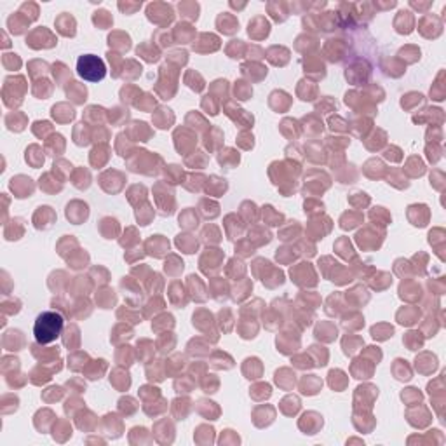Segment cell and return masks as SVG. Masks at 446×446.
Listing matches in <instances>:
<instances>
[{"label":"cell","instance_id":"obj_18","mask_svg":"<svg viewBox=\"0 0 446 446\" xmlns=\"http://www.w3.org/2000/svg\"><path fill=\"white\" fill-rule=\"evenodd\" d=\"M322 387V382L317 378L316 375H309L304 378V382H302V392L304 394H316V392L319 391V389Z\"/></svg>","mask_w":446,"mask_h":446},{"label":"cell","instance_id":"obj_9","mask_svg":"<svg viewBox=\"0 0 446 446\" xmlns=\"http://www.w3.org/2000/svg\"><path fill=\"white\" fill-rule=\"evenodd\" d=\"M270 32V24L265 18H255L253 21H249V26H248V34L249 37H253V39L260 40L263 39V37H267Z\"/></svg>","mask_w":446,"mask_h":446},{"label":"cell","instance_id":"obj_5","mask_svg":"<svg viewBox=\"0 0 446 446\" xmlns=\"http://www.w3.org/2000/svg\"><path fill=\"white\" fill-rule=\"evenodd\" d=\"M146 16H148V19L152 23H157L161 24V18H162V24H167L173 21L174 18V12H173V7L169 6V4H150L148 9H146Z\"/></svg>","mask_w":446,"mask_h":446},{"label":"cell","instance_id":"obj_4","mask_svg":"<svg viewBox=\"0 0 446 446\" xmlns=\"http://www.w3.org/2000/svg\"><path fill=\"white\" fill-rule=\"evenodd\" d=\"M56 44H58L56 42V37L44 26L32 30L30 35L26 37V46H30L32 49H49L56 46Z\"/></svg>","mask_w":446,"mask_h":446},{"label":"cell","instance_id":"obj_15","mask_svg":"<svg viewBox=\"0 0 446 446\" xmlns=\"http://www.w3.org/2000/svg\"><path fill=\"white\" fill-rule=\"evenodd\" d=\"M173 35H174V39L178 40V44H187L194 39V28L187 23H180L178 26L174 28Z\"/></svg>","mask_w":446,"mask_h":446},{"label":"cell","instance_id":"obj_8","mask_svg":"<svg viewBox=\"0 0 446 446\" xmlns=\"http://www.w3.org/2000/svg\"><path fill=\"white\" fill-rule=\"evenodd\" d=\"M87 216H89L87 204H82V202H79V200H75V202H72L67 206V218L72 220L73 223H82Z\"/></svg>","mask_w":446,"mask_h":446},{"label":"cell","instance_id":"obj_30","mask_svg":"<svg viewBox=\"0 0 446 446\" xmlns=\"http://www.w3.org/2000/svg\"><path fill=\"white\" fill-rule=\"evenodd\" d=\"M253 94V89L251 85H249L248 82H237L235 85V96L237 100H249V96Z\"/></svg>","mask_w":446,"mask_h":446},{"label":"cell","instance_id":"obj_22","mask_svg":"<svg viewBox=\"0 0 446 446\" xmlns=\"http://www.w3.org/2000/svg\"><path fill=\"white\" fill-rule=\"evenodd\" d=\"M26 162L34 167H40L44 164V155L40 154V146L32 145L30 148L26 150Z\"/></svg>","mask_w":446,"mask_h":446},{"label":"cell","instance_id":"obj_10","mask_svg":"<svg viewBox=\"0 0 446 446\" xmlns=\"http://www.w3.org/2000/svg\"><path fill=\"white\" fill-rule=\"evenodd\" d=\"M216 26L220 28V32H223L225 35H232L239 30V21L230 14V12H223L216 19Z\"/></svg>","mask_w":446,"mask_h":446},{"label":"cell","instance_id":"obj_20","mask_svg":"<svg viewBox=\"0 0 446 446\" xmlns=\"http://www.w3.org/2000/svg\"><path fill=\"white\" fill-rule=\"evenodd\" d=\"M61 115H65V122H68V121H72V118L75 117V112H73L72 106H67L65 103L52 106V117H54L56 121L61 122V118H63Z\"/></svg>","mask_w":446,"mask_h":446},{"label":"cell","instance_id":"obj_27","mask_svg":"<svg viewBox=\"0 0 446 446\" xmlns=\"http://www.w3.org/2000/svg\"><path fill=\"white\" fill-rule=\"evenodd\" d=\"M392 326H385V324H378V326H373L371 328V335H373V338H376V340H385V338L392 337Z\"/></svg>","mask_w":446,"mask_h":446},{"label":"cell","instance_id":"obj_14","mask_svg":"<svg viewBox=\"0 0 446 446\" xmlns=\"http://www.w3.org/2000/svg\"><path fill=\"white\" fill-rule=\"evenodd\" d=\"M146 249H148L150 253H152L154 256H157V258H161L164 253L169 251V243L164 239L162 235H154L152 239L146 243Z\"/></svg>","mask_w":446,"mask_h":446},{"label":"cell","instance_id":"obj_3","mask_svg":"<svg viewBox=\"0 0 446 446\" xmlns=\"http://www.w3.org/2000/svg\"><path fill=\"white\" fill-rule=\"evenodd\" d=\"M26 91L23 77H7L4 84V103L9 108L19 106L23 101V94Z\"/></svg>","mask_w":446,"mask_h":446},{"label":"cell","instance_id":"obj_19","mask_svg":"<svg viewBox=\"0 0 446 446\" xmlns=\"http://www.w3.org/2000/svg\"><path fill=\"white\" fill-rule=\"evenodd\" d=\"M6 126L9 128L11 131H23L24 129V115L23 113H18V112H12L9 113V115L6 117Z\"/></svg>","mask_w":446,"mask_h":446},{"label":"cell","instance_id":"obj_1","mask_svg":"<svg viewBox=\"0 0 446 446\" xmlns=\"http://www.w3.org/2000/svg\"><path fill=\"white\" fill-rule=\"evenodd\" d=\"M63 316L56 310H46V312L39 314V317L35 319L34 324V335L35 340L40 345H46V343H52L56 342V338L61 335L63 331Z\"/></svg>","mask_w":446,"mask_h":446},{"label":"cell","instance_id":"obj_6","mask_svg":"<svg viewBox=\"0 0 446 446\" xmlns=\"http://www.w3.org/2000/svg\"><path fill=\"white\" fill-rule=\"evenodd\" d=\"M9 188H11L12 194H14V197H18V199L30 197L35 190L34 182H32L30 178L23 176V174H19V176H16V178H11Z\"/></svg>","mask_w":446,"mask_h":446},{"label":"cell","instance_id":"obj_16","mask_svg":"<svg viewBox=\"0 0 446 446\" xmlns=\"http://www.w3.org/2000/svg\"><path fill=\"white\" fill-rule=\"evenodd\" d=\"M68 84H70V87L67 89L68 98H72V100L75 101V103H84L85 96H87V89H85L82 84L73 82V80H70Z\"/></svg>","mask_w":446,"mask_h":446},{"label":"cell","instance_id":"obj_12","mask_svg":"<svg viewBox=\"0 0 446 446\" xmlns=\"http://www.w3.org/2000/svg\"><path fill=\"white\" fill-rule=\"evenodd\" d=\"M7 26H9V30L14 35H21L28 30V26H30V19L24 14H21V12H16V14H12L11 18L7 19Z\"/></svg>","mask_w":446,"mask_h":446},{"label":"cell","instance_id":"obj_24","mask_svg":"<svg viewBox=\"0 0 446 446\" xmlns=\"http://www.w3.org/2000/svg\"><path fill=\"white\" fill-rule=\"evenodd\" d=\"M345 375H343V371L340 370H333L330 373V385L335 389V391H342L343 387H345Z\"/></svg>","mask_w":446,"mask_h":446},{"label":"cell","instance_id":"obj_29","mask_svg":"<svg viewBox=\"0 0 446 446\" xmlns=\"http://www.w3.org/2000/svg\"><path fill=\"white\" fill-rule=\"evenodd\" d=\"M138 56H143L146 61H157L159 60V51L150 49L148 44H141V46L138 47Z\"/></svg>","mask_w":446,"mask_h":446},{"label":"cell","instance_id":"obj_21","mask_svg":"<svg viewBox=\"0 0 446 446\" xmlns=\"http://www.w3.org/2000/svg\"><path fill=\"white\" fill-rule=\"evenodd\" d=\"M93 23L96 24V26H100L101 30H105V28H108L113 24V18L108 11H96L93 16Z\"/></svg>","mask_w":446,"mask_h":446},{"label":"cell","instance_id":"obj_11","mask_svg":"<svg viewBox=\"0 0 446 446\" xmlns=\"http://www.w3.org/2000/svg\"><path fill=\"white\" fill-rule=\"evenodd\" d=\"M75 19H73V16H70L68 12H63V14L60 16L58 19H56V30L60 32L61 35L65 37H73L75 35Z\"/></svg>","mask_w":446,"mask_h":446},{"label":"cell","instance_id":"obj_23","mask_svg":"<svg viewBox=\"0 0 446 446\" xmlns=\"http://www.w3.org/2000/svg\"><path fill=\"white\" fill-rule=\"evenodd\" d=\"M117 376H110V382H113V385H115L117 389H121V391H124V389H128L131 385V378L128 373H124V371L117 370L113 371Z\"/></svg>","mask_w":446,"mask_h":446},{"label":"cell","instance_id":"obj_2","mask_svg":"<svg viewBox=\"0 0 446 446\" xmlns=\"http://www.w3.org/2000/svg\"><path fill=\"white\" fill-rule=\"evenodd\" d=\"M77 73L89 82H100L106 75L105 61L94 54H84L77 61Z\"/></svg>","mask_w":446,"mask_h":446},{"label":"cell","instance_id":"obj_7","mask_svg":"<svg viewBox=\"0 0 446 446\" xmlns=\"http://www.w3.org/2000/svg\"><path fill=\"white\" fill-rule=\"evenodd\" d=\"M54 220H56V215L49 206H40L39 210H37L35 216H34L35 227L37 228H44V230L51 227V225L54 223Z\"/></svg>","mask_w":446,"mask_h":446},{"label":"cell","instance_id":"obj_25","mask_svg":"<svg viewBox=\"0 0 446 446\" xmlns=\"http://www.w3.org/2000/svg\"><path fill=\"white\" fill-rule=\"evenodd\" d=\"M178 7H180V11H182V14L187 16V18H190V19L199 18V4L197 2H190V4L183 2V4H180Z\"/></svg>","mask_w":446,"mask_h":446},{"label":"cell","instance_id":"obj_28","mask_svg":"<svg viewBox=\"0 0 446 446\" xmlns=\"http://www.w3.org/2000/svg\"><path fill=\"white\" fill-rule=\"evenodd\" d=\"M19 12L26 16L30 21H35V19L39 18V7H37V4H32V2H24Z\"/></svg>","mask_w":446,"mask_h":446},{"label":"cell","instance_id":"obj_17","mask_svg":"<svg viewBox=\"0 0 446 446\" xmlns=\"http://www.w3.org/2000/svg\"><path fill=\"white\" fill-rule=\"evenodd\" d=\"M176 246L182 249L183 253H188V255H190V253L197 251L199 243H197V239H194L192 235H178Z\"/></svg>","mask_w":446,"mask_h":446},{"label":"cell","instance_id":"obj_13","mask_svg":"<svg viewBox=\"0 0 446 446\" xmlns=\"http://www.w3.org/2000/svg\"><path fill=\"white\" fill-rule=\"evenodd\" d=\"M23 345H24V338L19 330H11L4 335V347H6L7 350H21Z\"/></svg>","mask_w":446,"mask_h":446},{"label":"cell","instance_id":"obj_32","mask_svg":"<svg viewBox=\"0 0 446 446\" xmlns=\"http://www.w3.org/2000/svg\"><path fill=\"white\" fill-rule=\"evenodd\" d=\"M140 7H141V4H129V2H126V4H118V9L124 11L126 14H133V12L136 11V9H140Z\"/></svg>","mask_w":446,"mask_h":446},{"label":"cell","instance_id":"obj_26","mask_svg":"<svg viewBox=\"0 0 446 446\" xmlns=\"http://www.w3.org/2000/svg\"><path fill=\"white\" fill-rule=\"evenodd\" d=\"M180 225H183V227H187V228L197 227V225H199L197 215H195V213L192 211L190 207H188V210L183 213L182 216H180Z\"/></svg>","mask_w":446,"mask_h":446},{"label":"cell","instance_id":"obj_31","mask_svg":"<svg viewBox=\"0 0 446 446\" xmlns=\"http://www.w3.org/2000/svg\"><path fill=\"white\" fill-rule=\"evenodd\" d=\"M2 63L7 70H18V68L21 67V60H19L18 54H4Z\"/></svg>","mask_w":446,"mask_h":446}]
</instances>
